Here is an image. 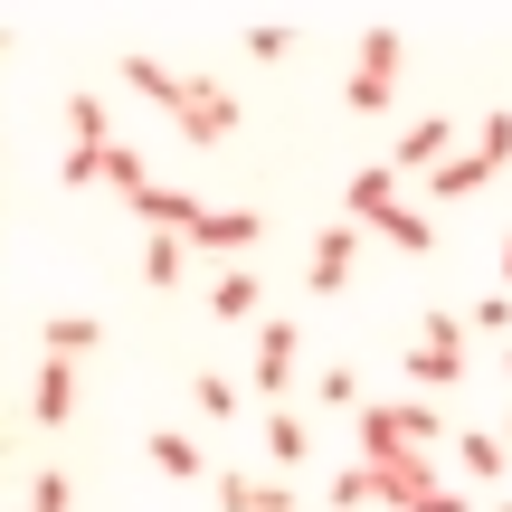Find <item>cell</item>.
Listing matches in <instances>:
<instances>
[{
    "mask_svg": "<svg viewBox=\"0 0 512 512\" xmlns=\"http://www.w3.org/2000/svg\"><path fill=\"white\" fill-rule=\"evenodd\" d=\"M351 275H361V228H351V219H332L323 238L304 247V285H313V294H342Z\"/></svg>",
    "mask_w": 512,
    "mask_h": 512,
    "instance_id": "cell-5",
    "label": "cell"
},
{
    "mask_svg": "<svg viewBox=\"0 0 512 512\" xmlns=\"http://www.w3.org/2000/svg\"><path fill=\"white\" fill-rule=\"evenodd\" d=\"M456 465H465V484H503V465H512V446L494 437V427H456Z\"/></svg>",
    "mask_w": 512,
    "mask_h": 512,
    "instance_id": "cell-15",
    "label": "cell"
},
{
    "mask_svg": "<svg viewBox=\"0 0 512 512\" xmlns=\"http://www.w3.org/2000/svg\"><path fill=\"white\" fill-rule=\"evenodd\" d=\"M0 57H10V29H0Z\"/></svg>",
    "mask_w": 512,
    "mask_h": 512,
    "instance_id": "cell-32",
    "label": "cell"
},
{
    "mask_svg": "<svg viewBox=\"0 0 512 512\" xmlns=\"http://www.w3.org/2000/svg\"><path fill=\"white\" fill-rule=\"evenodd\" d=\"M190 256H200L190 238H152V247H143V285H152V294H181V275H190Z\"/></svg>",
    "mask_w": 512,
    "mask_h": 512,
    "instance_id": "cell-20",
    "label": "cell"
},
{
    "mask_svg": "<svg viewBox=\"0 0 512 512\" xmlns=\"http://www.w3.org/2000/svg\"><path fill=\"white\" fill-rule=\"evenodd\" d=\"M465 342H475V332H465V313H427L418 342H408V380H418V389H456L465 361H475Z\"/></svg>",
    "mask_w": 512,
    "mask_h": 512,
    "instance_id": "cell-3",
    "label": "cell"
},
{
    "mask_svg": "<svg viewBox=\"0 0 512 512\" xmlns=\"http://www.w3.org/2000/svg\"><path fill=\"white\" fill-rule=\"evenodd\" d=\"M238 48L256 57V67H275V57H294V19H247V29H238Z\"/></svg>",
    "mask_w": 512,
    "mask_h": 512,
    "instance_id": "cell-22",
    "label": "cell"
},
{
    "mask_svg": "<svg viewBox=\"0 0 512 512\" xmlns=\"http://www.w3.org/2000/svg\"><path fill=\"white\" fill-rule=\"evenodd\" d=\"M133 219H143L152 238H190V228L209 219V200H190V190H143V200H133Z\"/></svg>",
    "mask_w": 512,
    "mask_h": 512,
    "instance_id": "cell-10",
    "label": "cell"
},
{
    "mask_svg": "<svg viewBox=\"0 0 512 512\" xmlns=\"http://www.w3.org/2000/svg\"><path fill=\"white\" fill-rule=\"evenodd\" d=\"M256 304H266L256 266H219V275H209V313H219V323H256Z\"/></svg>",
    "mask_w": 512,
    "mask_h": 512,
    "instance_id": "cell-14",
    "label": "cell"
},
{
    "mask_svg": "<svg viewBox=\"0 0 512 512\" xmlns=\"http://www.w3.org/2000/svg\"><path fill=\"white\" fill-rule=\"evenodd\" d=\"M484 512H512V494H503V503H484Z\"/></svg>",
    "mask_w": 512,
    "mask_h": 512,
    "instance_id": "cell-31",
    "label": "cell"
},
{
    "mask_svg": "<svg viewBox=\"0 0 512 512\" xmlns=\"http://www.w3.org/2000/svg\"><path fill=\"white\" fill-rule=\"evenodd\" d=\"M465 332H503V342H512V294L494 285V294H484L475 313H465Z\"/></svg>",
    "mask_w": 512,
    "mask_h": 512,
    "instance_id": "cell-27",
    "label": "cell"
},
{
    "mask_svg": "<svg viewBox=\"0 0 512 512\" xmlns=\"http://www.w3.org/2000/svg\"><path fill=\"white\" fill-rule=\"evenodd\" d=\"M143 465L162 484H200V446H190L181 427H152V437H143Z\"/></svg>",
    "mask_w": 512,
    "mask_h": 512,
    "instance_id": "cell-16",
    "label": "cell"
},
{
    "mask_svg": "<svg viewBox=\"0 0 512 512\" xmlns=\"http://www.w3.org/2000/svg\"><path fill=\"white\" fill-rule=\"evenodd\" d=\"M219 512H294L285 475H219Z\"/></svg>",
    "mask_w": 512,
    "mask_h": 512,
    "instance_id": "cell-13",
    "label": "cell"
},
{
    "mask_svg": "<svg viewBox=\"0 0 512 512\" xmlns=\"http://www.w3.org/2000/svg\"><path fill=\"white\" fill-rule=\"evenodd\" d=\"M503 380H512V351H503Z\"/></svg>",
    "mask_w": 512,
    "mask_h": 512,
    "instance_id": "cell-33",
    "label": "cell"
},
{
    "mask_svg": "<svg viewBox=\"0 0 512 512\" xmlns=\"http://www.w3.org/2000/svg\"><path fill=\"white\" fill-rule=\"evenodd\" d=\"M190 408H200V418H238V380L200 370V380H190Z\"/></svg>",
    "mask_w": 512,
    "mask_h": 512,
    "instance_id": "cell-25",
    "label": "cell"
},
{
    "mask_svg": "<svg viewBox=\"0 0 512 512\" xmlns=\"http://www.w3.org/2000/svg\"><path fill=\"white\" fill-rule=\"evenodd\" d=\"M503 294H512V238H503Z\"/></svg>",
    "mask_w": 512,
    "mask_h": 512,
    "instance_id": "cell-30",
    "label": "cell"
},
{
    "mask_svg": "<svg viewBox=\"0 0 512 512\" xmlns=\"http://www.w3.org/2000/svg\"><path fill=\"white\" fill-rule=\"evenodd\" d=\"M446 418L427 399H370L361 408V465H399V456H437Z\"/></svg>",
    "mask_w": 512,
    "mask_h": 512,
    "instance_id": "cell-1",
    "label": "cell"
},
{
    "mask_svg": "<svg viewBox=\"0 0 512 512\" xmlns=\"http://www.w3.org/2000/svg\"><path fill=\"white\" fill-rule=\"evenodd\" d=\"M399 67H408V29L370 19L361 48H351V67H342V105L351 114H389V105H399Z\"/></svg>",
    "mask_w": 512,
    "mask_h": 512,
    "instance_id": "cell-2",
    "label": "cell"
},
{
    "mask_svg": "<svg viewBox=\"0 0 512 512\" xmlns=\"http://www.w3.org/2000/svg\"><path fill=\"white\" fill-rule=\"evenodd\" d=\"M503 446H512V418H503Z\"/></svg>",
    "mask_w": 512,
    "mask_h": 512,
    "instance_id": "cell-34",
    "label": "cell"
},
{
    "mask_svg": "<svg viewBox=\"0 0 512 512\" xmlns=\"http://www.w3.org/2000/svg\"><path fill=\"white\" fill-rule=\"evenodd\" d=\"M389 209H399V171H389V162H361V171H351V190H342V219L351 228H380Z\"/></svg>",
    "mask_w": 512,
    "mask_h": 512,
    "instance_id": "cell-9",
    "label": "cell"
},
{
    "mask_svg": "<svg viewBox=\"0 0 512 512\" xmlns=\"http://www.w3.org/2000/svg\"><path fill=\"white\" fill-rule=\"evenodd\" d=\"M95 342H105L95 313H48V323H38V361H86Z\"/></svg>",
    "mask_w": 512,
    "mask_h": 512,
    "instance_id": "cell-12",
    "label": "cell"
},
{
    "mask_svg": "<svg viewBox=\"0 0 512 512\" xmlns=\"http://www.w3.org/2000/svg\"><path fill=\"white\" fill-rule=\"evenodd\" d=\"M29 418H38V427H67V418H76V361H38V380H29Z\"/></svg>",
    "mask_w": 512,
    "mask_h": 512,
    "instance_id": "cell-11",
    "label": "cell"
},
{
    "mask_svg": "<svg viewBox=\"0 0 512 512\" xmlns=\"http://www.w3.org/2000/svg\"><path fill=\"white\" fill-rule=\"evenodd\" d=\"M313 399H323V408H351V399H361V370H323V380H313Z\"/></svg>",
    "mask_w": 512,
    "mask_h": 512,
    "instance_id": "cell-29",
    "label": "cell"
},
{
    "mask_svg": "<svg viewBox=\"0 0 512 512\" xmlns=\"http://www.w3.org/2000/svg\"><path fill=\"white\" fill-rule=\"evenodd\" d=\"M446 162H456V124H446V114H408L389 171H446Z\"/></svg>",
    "mask_w": 512,
    "mask_h": 512,
    "instance_id": "cell-7",
    "label": "cell"
},
{
    "mask_svg": "<svg viewBox=\"0 0 512 512\" xmlns=\"http://www.w3.org/2000/svg\"><path fill=\"white\" fill-rule=\"evenodd\" d=\"M484 181H494V162H484V152H456L446 171H427V200H475Z\"/></svg>",
    "mask_w": 512,
    "mask_h": 512,
    "instance_id": "cell-21",
    "label": "cell"
},
{
    "mask_svg": "<svg viewBox=\"0 0 512 512\" xmlns=\"http://www.w3.org/2000/svg\"><path fill=\"white\" fill-rule=\"evenodd\" d=\"M256 427H266V456H275V475H294V465L313 456V418H294V408H266Z\"/></svg>",
    "mask_w": 512,
    "mask_h": 512,
    "instance_id": "cell-17",
    "label": "cell"
},
{
    "mask_svg": "<svg viewBox=\"0 0 512 512\" xmlns=\"http://www.w3.org/2000/svg\"><path fill=\"white\" fill-rule=\"evenodd\" d=\"M171 124H181L190 143H228V133H238V95H228L219 76H181V105H171Z\"/></svg>",
    "mask_w": 512,
    "mask_h": 512,
    "instance_id": "cell-4",
    "label": "cell"
},
{
    "mask_svg": "<svg viewBox=\"0 0 512 512\" xmlns=\"http://www.w3.org/2000/svg\"><path fill=\"white\" fill-rule=\"evenodd\" d=\"M247 370H256V389H285L294 370H304V332H294L285 313H266V323H256V351H247Z\"/></svg>",
    "mask_w": 512,
    "mask_h": 512,
    "instance_id": "cell-6",
    "label": "cell"
},
{
    "mask_svg": "<svg viewBox=\"0 0 512 512\" xmlns=\"http://www.w3.org/2000/svg\"><path fill=\"white\" fill-rule=\"evenodd\" d=\"M475 152H484V162H512V114H484V124H475Z\"/></svg>",
    "mask_w": 512,
    "mask_h": 512,
    "instance_id": "cell-28",
    "label": "cell"
},
{
    "mask_svg": "<svg viewBox=\"0 0 512 512\" xmlns=\"http://www.w3.org/2000/svg\"><path fill=\"white\" fill-rule=\"evenodd\" d=\"M124 86H133V95H152V105H181V76H171L162 57H124Z\"/></svg>",
    "mask_w": 512,
    "mask_h": 512,
    "instance_id": "cell-23",
    "label": "cell"
},
{
    "mask_svg": "<svg viewBox=\"0 0 512 512\" xmlns=\"http://www.w3.org/2000/svg\"><path fill=\"white\" fill-rule=\"evenodd\" d=\"M323 494H332V503H342V512H361V503H380V475H370V465H361V456H351V465H342V475H332V484H323Z\"/></svg>",
    "mask_w": 512,
    "mask_h": 512,
    "instance_id": "cell-24",
    "label": "cell"
},
{
    "mask_svg": "<svg viewBox=\"0 0 512 512\" xmlns=\"http://www.w3.org/2000/svg\"><path fill=\"white\" fill-rule=\"evenodd\" d=\"M19 512H76V475H57V465H48V475L29 484V503H19Z\"/></svg>",
    "mask_w": 512,
    "mask_h": 512,
    "instance_id": "cell-26",
    "label": "cell"
},
{
    "mask_svg": "<svg viewBox=\"0 0 512 512\" xmlns=\"http://www.w3.org/2000/svg\"><path fill=\"white\" fill-rule=\"evenodd\" d=\"M370 238H380V247H399V256H437V219H427V209H389V219L380 228H370Z\"/></svg>",
    "mask_w": 512,
    "mask_h": 512,
    "instance_id": "cell-19",
    "label": "cell"
},
{
    "mask_svg": "<svg viewBox=\"0 0 512 512\" xmlns=\"http://www.w3.org/2000/svg\"><path fill=\"white\" fill-rule=\"evenodd\" d=\"M105 143H124L114 114H105V95H67V152H105Z\"/></svg>",
    "mask_w": 512,
    "mask_h": 512,
    "instance_id": "cell-18",
    "label": "cell"
},
{
    "mask_svg": "<svg viewBox=\"0 0 512 512\" xmlns=\"http://www.w3.org/2000/svg\"><path fill=\"white\" fill-rule=\"evenodd\" d=\"M256 228H266V219H256L247 200H209V219L190 228V247H200V256H247V247H256Z\"/></svg>",
    "mask_w": 512,
    "mask_h": 512,
    "instance_id": "cell-8",
    "label": "cell"
}]
</instances>
